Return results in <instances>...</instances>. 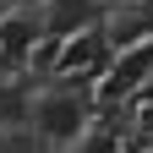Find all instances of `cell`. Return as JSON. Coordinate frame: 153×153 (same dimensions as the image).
<instances>
[{
	"label": "cell",
	"instance_id": "1",
	"mask_svg": "<svg viewBox=\"0 0 153 153\" xmlns=\"http://www.w3.org/2000/svg\"><path fill=\"white\" fill-rule=\"evenodd\" d=\"M27 126H33V137H38V142L66 148V142H76V137L88 131V104H82V93L55 88V93H44V99H33Z\"/></svg>",
	"mask_w": 153,
	"mask_h": 153
},
{
	"label": "cell",
	"instance_id": "5",
	"mask_svg": "<svg viewBox=\"0 0 153 153\" xmlns=\"http://www.w3.org/2000/svg\"><path fill=\"white\" fill-rule=\"evenodd\" d=\"M27 109H33V93L16 88V82H0V131L11 126H27Z\"/></svg>",
	"mask_w": 153,
	"mask_h": 153
},
{
	"label": "cell",
	"instance_id": "6",
	"mask_svg": "<svg viewBox=\"0 0 153 153\" xmlns=\"http://www.w3.org/2000/svg\"><path fill=\"white\" fill-rule=\"evenodd\" d=\"M99 6H137V0H99Z\"/></svg>",
	"mask_w": 153,
	"mask_h": 153
},
{
	"label": "cell",
	"instance_id": "3",
	"mask_svg": "<svg viewBox=\"0 0 153 153\" xmlns=\"http://www.w3.org/2000/svg\"><path fill=\"white\" fill-rule=\"evenodd\" d=\"M33 44H38V27L27 22V11H11L0 22V60L22 66V60H33Z\"/></svg>",
	"mask_w": 153,
	"mask_h": 153
},
{
	"label": "cell",
	"instance_id": "2",
	"mask_svg": "<svg viewBox=\"0 0 153 153\" xmlns=\"http://www.w3.org/2000/svg\"><path fill=\"white\" fill-rule=\"evenodd\" d=\"M109 55V38L104 33H88V38H76V33H66V44H60V66L66 76H88V71H99V60Z\"/></svg>",
	"mask_w": 153,
	"mask_h": 153
},
{
	"label": "cell",
	"instance_id": "4",
	"mask_svg": "<svg viewBox=\"0 0 153 153\" xmlns=\"http://www.w3.org/2000/svg\"><path fill=\"white\" fill-rule=\"evenodd\" d=\"M49 11V27L55 33H82V22L93 16V0H38Z\"/></svg>",
	"mask_w": 153,
	"mask_h": 153
}]
</instances>
